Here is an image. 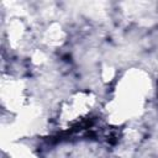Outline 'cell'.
<instances>
[{"label": "cell", "instance_id": "1", "mask_svg": "<svg viewBox=\"0 0 158 158\" xmlns=\"http://www.w3.org/2000/svg\"><path fill=\"white\" fill-rule=\"evenodd\" d=\"M96 99L90 91H79L72 95L68 100H65L59 109L58 120H60L62 125L73 126L91 114L94 110V105Z\"/></svg>", "mask_w": 158, "mask_h": 158}]
</instances>
